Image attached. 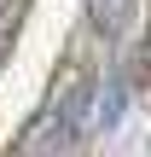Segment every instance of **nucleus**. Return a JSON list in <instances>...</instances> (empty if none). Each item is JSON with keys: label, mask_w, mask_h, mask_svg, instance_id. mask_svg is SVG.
<instances>
[{"label": "nucleus", "mask_w": 151, "mask_h": 157, "mask_svg": "<svg viewBox=\"0 0 151 157\" xmlns=\"http://www.w3.org/2000/svg\"><path fill=\"white\" fill-rule=\"evenodd\" d=\"M87 111H93V82H87L81 64H64L58 82H52V93H47V105H41V117L17 134V151H41V146L52 151V146H64L87 122Z\"/></svg>", "instance_id": "nucleus-1"}, {"label": "nucleus", "mask_w": 151, "mask_h": 157, "mask_svg": "<svg viewBox=\"0 0 151 157\" xmlns=\"http://www.w3.org/2000/svg\"><path fill=\"white\" fill-rule=\"evenodd\" d=\"M128 6H134V0H87V12H93V23H99L105 35H116V29H122V17H128Z\"/></svg>", "instance_id": "nucleus-2"}, {"label": "nucleus", "mask_w": 151, "mask_h": 157, "mask_svg": "<svg viewBox=\"0 0 151 157\" xmlns=\"http://www.w3.org/2000/svg\"><path fill=\"white\" fill-rule=\"evenodd\" d=\"M23 12H29V0H0V29L12 35V23H17Z\"/></svg>", "instance_id": "nucleus-3"}, {"label": "nucleus", "mask_w": 151, "mask_h": 157, "mask_svg": "<svg viewBox=\"0 0 151 157\" xmlns=\"http://www.w3.org/2000/svg\"><path fill=\"white\" fill-rule=\"evenodd\" d=\"M0 64H6V29H0Z\"/></svg>", "instance_id": "nucleus-4"}]
</instances>
